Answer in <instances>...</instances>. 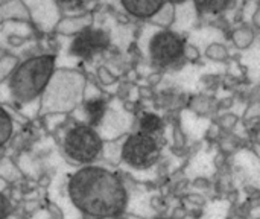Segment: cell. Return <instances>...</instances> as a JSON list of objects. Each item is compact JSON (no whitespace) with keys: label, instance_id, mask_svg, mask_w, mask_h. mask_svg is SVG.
<instances>
[{"label":"cell","instance_id":"obj_1","mask_svg":"<svg viewBox=\"0 0 260 219\" xmlns=\"http://www.w3.org/2000/svg\"><path fill=\"white\" fill-rule=\"evenodd\" d=\"M69 195L75 207L91 218H116L128 204L122 180L98 166H84L75 172L69 181Z\"/></svg>","mask_w":260,"mask_h":219},{"label":"cell","instance_id":"obj_2","mask_svg":"<svg viewBox=\"0 0 260 219\" xmlns=\"http://www.w3.org/2000/svg\"><path fill=\"white\" fill-rule=\"evenodd\" d=\"M55 70L53 55H38L21 62L12 73L9 90L15 101L30 102L47 87Z\"/></svg>","mask_w":260,"mask_h":219},{"label":"cell","instance_id":"obj_3","mask_svg":"<svg viewBox=\"0 0 260 219\" xmlns=\"http://www.w3.org/2000/svg\"><path fill=\"white\" fill-rule=\"evenodd\" d=\"M66 155L81 165L91 163L102 151V140L90 125H76L67 131L62 143Z\"/></svg>","mask_w":260,"mask_h":219},{"label":"cell","instance_id":"obj_4","mask_svg":"<svg viewBox=\"0 0 260 219\" xmlns=\"http://www.w3.org/2000/svg\"><path fill=\"white\" fill-rule=\"evenodd\" d=\"M122 159L136 169H146L160 159V145L155 136L145 133L131 134L122 146Z\"/></svg>","mask_w":260,"mask_h":219},{"label":"cell","instance_id":"obj_5","mask_svg":"<svg viewBox=\"0 0 260 219\" xmlns=\"http://www.w3.org/2000/svg\"><path fill=\"white\" fill-rule=\"evenodd\" d=\"M186 52L184 41L180 35L165 30L154 35L149 43V55L154 64L169 67L183 59Z\"/></svg>","mask_w":260,"mask_h":219},{"label":"cell","instance_id":"obj_6","mask_svg":"<svg viewBox=\"0 0 260 219\" xmlns=\"http://www.w3.org/2000/svg\"><path fill=\"white\" fill-rule=\"evenodd\" d=\"M110 46V35L96 27H85L76 34L70 44V53L76 58L91 59Z\"/></svg>","mask_w":260,"mask_h":219},{"label":"cell","instance_id":"obj_7","mask_svg":"<svg viewBox=\"0 0 260 219\" xmlns=\"http://www.w3.org/2000/svg\"><path fill=\"white\" fill-rule=\"evenodd\" d=\"M166 0H122L123 8L134 17L139 18H149L157 14Z\"/></svg>","mask_w":260,"mask_h":219},{"label":"cell","instance_id":"obj_8","mask_svg":"<svg viewBox=\"0 0 260 219\" xmlns=\"http://www.w3.org/2000/svg\"><path fill=\"white\" fill-rule=\"evenodd\" d=\"M84 110L90 122V127H94V125H99L101 120L104 119L105 111H107V104L102 99H90L85 102Z\"/></svg>","mask_w":260,"mask_h":219},{"label":"cell","instance_id":"obj_9","mask_svg":"<svg viewBox=\"0 0 260 219\" xmlns=\"http://www.w3.org/2000/svg\"><path fill=\"white\" fill-rule=\"evenodd\" d=\"M139 127H140V133L149 134V136H155L163 130V120L152 113H146L140 117L139 120Z\"/></svg>","mask_w":260,"mask_h":219},{"label":"cell","instance_id":"obj_10","mask_svg":"<svg viewBox=\"0 0 260 219\" xmlns=\"http://www.w3.org/2000/svg\"><path fill=\"white\" fill-rule=\"evenodd\" d=\"M197 8L206 14H219L222 12L232 0H193Z\"/></svg>","mask_w":260,"mask_h":219},{"label":"cell","instance_id":"obj_11","mask_svg":"<svg viewBox=\"0 0 260 219\" xmlns=\"http://www.w3.org/2000/svg\"><path fill=\"white\" fill-rule=\"evenodd\" d=\"M12 119L8 114V111H5L0 107V146H3L12 136Z\"/></svg>","mask_w":260,"mask_h":219},{"label":"cell","instance_id":"obj_12","mask_svg":"<svg viewBox=\"0 0 260 219\" xmlns=\"http://www.w3.org/2000/svg\"><path fill=\"white\" fill-rule=\"evenodd\" d=\"M56 5L66 11H79L84 9L91 0H55Z\"/></svg>","mask_w":260,"mask_h":219},{"label":"cell","instance_id":"obj_13","mask_svg":"<svg viewBox=\"0 0 260 219\" xmlns=\"http://www.w3.org/2000/svg\"><path fill=\"white\" fill-rule=\"evenodd\" d=\"M11 212H12V204H11V201H9L3 194H0V219L8 218V216L11 215Z\"/></svg>","mask_w":260,"mask_h":219},{"label":"cell","instance_id":"obj_14","mask_svg":"<svg viewBox=\"0 0 260 219\" xmlns=\"http://www.w3.org/2000/svg\"><path fill=\"white\" fill-rule=\"evenodd\" d=\"M169 2H172V3H183L184 0H169Z\"/></svg>","mask_w":260,"mask_h":219}]
</instances>
